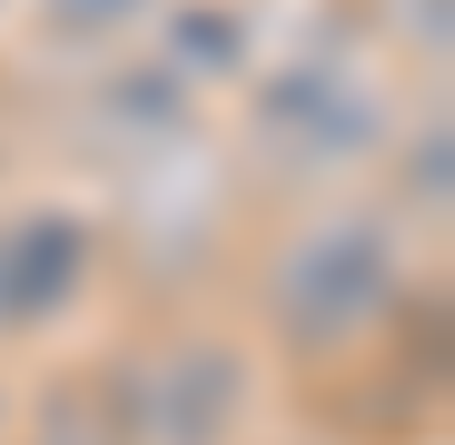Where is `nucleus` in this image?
Masks as SVG:
<instances>
[{
    "mask_svg": "<svg viewBox=\"0 0 455 445\" xmlns=\"http://www.w3.org/2000/svg\"><path fill=\"white\" fill-rule=\"evenodd\" d=\"M406 169L426 179L416 198H426V208H445V119H426V139H416V159H406Z\"/></svg>",
    "mask_w": 455,
    "mask_h": 445,
    "instance_id": "obj_7",
    "label": "nucleus"
},
{
    "mask_svg": "<svg viewBox=\"0 0 455 445\" xmlns=\"http://www.w3.org/2000/svg\"><path fill=\"white\" fill-rule=\"evenodd\" d=\"M139 11H148V0H40L50 40H109V30H129Z\"/></svg>",
    "mask_w": 455,
    "mask_h": 445,
    "instance_id": "obj_6",
    "label": "nucleus"
},
{
    "mask_svg": "<svg viewBox=\"0 0 455 445\" xmlns=\"http://www.w3.org/2000/svg\"><path fill=\"white\" fill-rule=\"evenodd\" d=\"M396 297V238L376 228V218H327V228H307L277 277H267V317L287 346H347L376 307Z\"/></svg>",
    "mask_w": 455,
    "mask_h": 445,
    "instance_id": "obj_1",
    "label": "nucleus"
},
{
    "mask_svg": "<svg viewBox=\"0 0 455 445\" xmlns=\"http://www.w3.org/2000/svg\"><path fill=\"white\" fill-rule=\"evenodd\" d=\"M50 445H80V435H50Z\"/></svg>",
    "mask_w": 455,
    "mask_h": 445,
    "instance_id": "obj_8",
    "label": "nucleus"
},
{
    "mask_svg": "<svg viewBox=\"0 0 455 445\" xmlns=\"http://www.w3.org/2000/svg\"><path fill=\"white\" fill-rule=\"evenodd\" d=\"M238 20H228V11H179L169 20V69H179V80H188V69H238Z\"/></svg>",
    "mask_w": 455,
    "mask_h": 445,
    "instance_id": "obj_5",
    "label": "nucleus"
},
{
    "mask_svg": "<svg viewBox=\"0 0 455 445\" xmlns=\"http://www.w3.org/2000/svg\"><path fill=\"white\" fill-rule=\"evenodd\" d=\"M90 287V228L60 208H30L20 228H0V327H40Z\"/></svg>",
    "mask_w": 455,
    "mask_h": 445,
    "instance_id": "obj_4",
    "label": "nucleus"
},
{
    "mask_svg": "<svg viewBox=\"0 0 455 445\" xmlns=\"http://www.w3.org/2000/svg\"><path fill=\"white\" fill-rule=\"evenodd\" d=\"M238 406H248V366H238V346H218V337L159 346V356L129 377V425H139V445H228Z\"/></svg>",
    "mask_w": 455,
    "mask_h": 445,
    "instance_id": "obj_3",
    "label": "nucleus"
},
{
    "mask_svg": "<svg viewBox=\"0 0 455 445\" xmlns=\"http://www.w3.org/2000/svg\"><path fill=\"white\" fill-rule=\"evenodd\" d=\"M258 148H267V159H287V169H347L356 159V148H376V129H387V119H376V90L356 80V69L347 60H327V50H307V60H287L277 69V80L258 90Z\"/></svg>",
    "mask_w": 455,
    "mask_h": 445,
    "instance_id": "obj_2",
    "label": "nucleus"
}]
</instances>
